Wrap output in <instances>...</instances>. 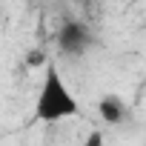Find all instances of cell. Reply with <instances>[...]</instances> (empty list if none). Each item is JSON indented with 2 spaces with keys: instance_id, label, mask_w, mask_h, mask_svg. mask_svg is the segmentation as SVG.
Listing matches in <instances>:
<instances>
[{
  "instance_id": "3957f363",
  "label": "cell",
  "mask_w": 146,
  "mask_h": 146,
  "mask_svg": "<svg viewBox=\"0 0 146 146\" xmlns=\"http://www.w3.org/2000/svg\"><path fill=\"white\" fill-rule=\"evenodd\" d=\"M98 112H100L103 123H109V126H120V123L126 120V103H123L117 95H106V98H100Z\"/></svg>"
},
{
  "instance_id": "6da1fadb",
  "label": "cell",
  "mask_w": 146,
  "mask_h": 146,
  "mask_svg": "<svg viewBox=\"0 0 146 146\" xmlns=\"http://www.w3.org/2000/svg\"><path fill=\"white\" fill-rule=\"evenodd\" d=\"M78 112H80V103L69 92L60 69L54 63H46L43 83H40V92H37V100H35V120L57 123V120H66V117H75Z\"/></svg>"
},
{
  "instance_id": "277c9868",
  "label": "cell",
  "mask_w": 146,
  "mask_h": 146,
  "mask_svg": "<svg viewBox=\"0 0 146 146\" xmlns=\"http://www.w3.org/2000/svg\"><path fill=\"white\" fill-rule=\"evenodd\" d=\"M83 146H103V132H89V137H86V143Z\"/></svg>"
},
{
  "instance_id": "7a4b0ae2",
  "label": "cell",
  "mask_w": 146,
  "mask_h": 146,
  "mask_svg": "<svg viewBox=\"0 0 146 146\" xmlns=\"http://www.w3.org/2000/svg\"><path fill=\"white\" fill-rule=\"evenodd\" d=\"M89 46H92V35H89L86 23H80V20H66V23L60 26V32H57V49H60V54H66V57H80V54L89 52Z\"/></svg>"
}]
</instances>
